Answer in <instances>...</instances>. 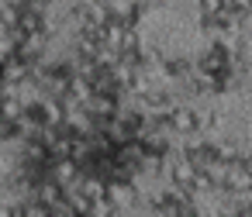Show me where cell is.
<instances>
[{"mask_svg":"<svg viewBox=\"0 0 252 217\" xmlns=\"http://www.w3.org/2000/svg\"><path fill=\"white\" fill-rule=\"evenodd\" d=\"M21 135H25L21 117H4V114H0V145H18Z\"/></svg>","mask_w":252,"mask_h":217,"instance_id":"6","label":"cell"},{"mask_svg":"<svg viewBox=\"0 0 252 217\" xmlns=\"http://www.w3.org/2000/svg\"><path fill=\"white\" fill-rule=\"evenodd\" d=\"M18 117H21L25 128H49V121L56 117V110H52V104H49L45 97H32V93L25 97V93H21Z\"/></svg>","mask_w":252,"mask_h":217,"instance_id":"3","label":"cell"},{"mask_svg":"<svg viewBox=\"0 0 252 217\" xmlns=\"http://www.w3.org/2000/svg\"><path fill=\"white\" fill-rule=\"evenodd\" d=\"M156 73H159L166 83H173V80H183L187 73H193V59H190V55H159V66H156Z\"/></svg>","mask_w":252,"mask_h":217,"instance_id":"5","label":"cell"},{"mask_svg":"<svg viewBox=\"0 0 252 217\" xmlns=\"http://www.w3.org/2000/svg\"><path fill=\"white\" fill-rule=\"evenodd\" d=\"M224 66H235V62H231V42L214 35V38L204 45V52L193 59V73H197L200 80H207L211 73H218V69H224Z\"/></svg>","mask_w":252,"mask_h":217,"instance_id":"1","label":"cell"},{"mask_svg":"<svg viewBox=\"0 0 252 217\" xmlns=\"http://www.w3.org/2000/svg\"><path fill=\"white\" fill-rule=\"evenodd\" d=\"M166 117H169V135H173V138L204 135V117H200V110H197L193 104H187V100L173 104V107L166 110Z\"/></svg>","mask_w":252,"mask_h":217,"instance_id":"2","label":"cell"},{"mask_svg":"<svg viewBox=\"0 0 252 217\" xmlns=\"http://www.w3.org/2000/svg\"><path fill=\"white\" fill-rule=\"evenodd\" d=\"M197 28L204 31V35H218V38H231L235 35V21L218 7V11H197Z\"/></svg>","mask_w":252,"mask_h":217,"instance_id":"4","label":"cell"},{"mask_svg":"<svg viewBox=\"0 0 252 217\" xmlns=\"http://www.w3.org/2000/svg\"><path fill=\"white\" fill-rule=\"evenodd\" d=\"M25 4H32V7H38V11H52L56 0H25Z\"/></svg>","mask_w":252,"mask_h":217,"instance_id":"8","label":"cell"},{"mask_svg":"<svg viewBox=\"0 0 252 217\" xmlns=\"http://www.w3.org/2000/svg\"><path fill=\"white\" fill-rule=\"evenodd\" d=\"M7 73H11V59L0 52V86H7Z\"/></svg>","mask_w":252,"mask_h":217,"instance_id":"7","label":"cell"}]
</instances>
